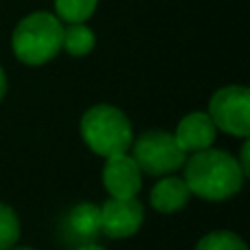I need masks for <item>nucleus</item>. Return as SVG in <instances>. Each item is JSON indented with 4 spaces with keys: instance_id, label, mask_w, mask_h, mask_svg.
Returning a JSON list of instances; mask_svg holds the SVG:
<instances>
[{
    "instance_id": "obj_1",
    "label": "nucleus",
    "mask_w": 250,
    "mask_h": 250,
    "mask_svg": "<svg viewBox=\"0 0 250 250\" xmlns=\"http://www.w3.org/2000/svg\"><path fill=\"white\" fill-rule=\"evenodd\" d=\"M182 169H185L182 180L187 182L191 195H198L207 202L230 200L242 191L244 180H246L237 158L215 147L191 154V158L185 160Z\"/></svg>"
},
{
    "instance_id": "obj_2",
    "label": "nucleus",
    "mask_w": 250,
    "mask_h": 250,
    "mask_svg": "<svg viewBox=\"0 0 250 250\" xmlns=\"http://www.w3.org/2000/svg\"><path fill=\"white\" fill-rule=\"evenodd\" d=\"M79 132L88 149L101 158L127 154L134 143V129L127 114L110 104L88 108L79 123Z\"/></svg>"
},
{
    "instance_id": "obj_3",
    "label": "nucleus",
    "mask_w": 250,
    "mask_h": 250,
    "mask_svg": "<svg viewBox=\"0 0 250 250\" xmlns=\"http://www.w3.org/2000/svg\"><path fill=\"white\" fill-rule=\"evenodd\" d=\"M64 22L48 11L29 13L18 22L11 38L16 57L26 66H42L62 51Z\"/></svg>"
},
{
    "instance_id": "obj_4",
    "label": "nucleus",
    "mask_w": 250,
    "mask_h": 250,
    "mask_svg": "<svg viewBox=\"0 0 250 250\" xmlns=\"http://www.w3.org/2000/svg\"><path fill=\"white\" fill-rule=\"evenodd\" d=\"M132 158L136 160L138 169L147 176H169L182 169L187 154L178 147L173 134L163 129H151L138 136L132 143Z\"/></svg>"
},
{
    "instance_id": "obj_5",
    "label": "nucleus",
    "mask_w": 250,
    "mask_h": 250,
    "mask_svg": "<svg viewBox=\"0 0 250 250\" xmlns=\"http://www.w3.org/2000/svg\"><path fill=\"white\" fill-rule=\"evenodd\" d=\"M208 117L217 129L230 136H250V90L246 86H224L208 101Z\"/></svg>"
},
{
    "instance_id": "obj_6",
    "label": "nucleus",
    "mask_w": 250,
    "mask_h": 250,
    "mask_svg": "<svg viewBox=\"0 0 250 250\" xmlns=\"http://www.w3.org/2000/svg\"><path fill=\"white\" fill-rule=\"evenodd\" d=\"M101 233L110 239H127L141 230L145 208L136 198H110L99 207Z\"/></svg>"
},
{
    "instance_id": "obj_7",
    "label": "nucleus",
    "mask_w": 250,
    "mask_h": 250,
    "mask_svg": "<svg viewBox=\"0 0 250 250\" xmlns=\"http://www.w3.org/2000/svg\"><path fill=\"white\" fill-rule=\"evenodd\" d=\"M101 180L110 198H136L143 187V171L129 154H119L105 158Z\"/></svg>"
},
{
    "instance_id": "obj_8",
    "label": "nucleus",
    "mask_w": 250,
    "mask_h": 250,
    "mask_svg": "<svg viewBox=\"0 0 250 250\" xmlns=\"http://www.w3.org/2000/svg\"><path fill=\"white\" fill-rule=\"evenodd\" d=\"M215 136L217 127L207 112H189L185 119H180L176 132H173L178 147L185 154H195V151L213 147Z\"/></svg>"
},
{
    "instance_id": "obj_9",
    "label": "nucleus",
    "mask_w": 250,
    "mask_h": 250,
    "mask_svg": "<svg viewBox=\"0 0 250 250\" xmlns=\"http://www.w3.org/2000/svg\"><path fill=\"white\" fill-rule=\"evenodd\" d=\"M191 200V191L187 182L178 176H163L149 191V204L154 211L171 215L185 208Z\"/></svg>"
},
{
    "instance_id": "obj_10",
    "label": "nucleus",
    "mask_w": 250,
    "mask_h": 250,
    "mask_svg": "<svg viewBox=\"0 0 250 250\" xmlns=\"http://www.w3.org/2000/svg\"><path fill=\"white\" fill-rule=\"evenodd\" d=\"M64 230L79 246L82 244H92L97 235L101 233L99 207L90 202H82L77 207H73L64 217Z\"/></svg>"
},
{
    "instance_id": "obj_11",
    "label": "nucleus",
    "mask_w": 250,
    "mask_h": 250,
    "mask_svg": "<svg viewBox=\"0 0 250 250\" xmlns=\"http://www.w3.org/2000/svg\"><path fill=\"white\" fill-rule=\"evenodd\" d=\"M62 48H64L68 55H75V57L88 55V53L95 48V33H92V29H88L83 22L64 26Z\"/></svg>"
},
{
    "instance_id": "obj_12",
    "label": "nucleus",
    "mask_w": 250,
    "mask_h": 250,
    "mask_svg": "<svg viewBox=\"0 0 250 250\" xmlns=\"http://www.w3.org/2000/svg\"><path fill=\"white\" fill-rule=\"evenodd\" d=\"M99 0H55V16L66 24L86 22L95 13Z\"/></svg>"
},
{
    "instance_id": "obj_13",
    "label": "nucleus",
    "mask_w": 250,
    "mask_h": 250,
    "mask_svg": "<svg viewBox=\"0 0 250 250\" xmlns=\"http://www.w3.org/2000/svg\"><path fill=\"white\" fill-rule=\"evenodd\" d=\"M195 250H248V246L233 230H211L195 244Z\"/></svg>"
},
{
    "instance_id": "obj_14",
    "label": "nucleus",
    "mask_w": 250,
    "mask_h": 250,
    "mask_svg": "<svg viewBox=\"0 0 250 250\" xmlns=\"http://www.w3.org/2000/svg\"><path fill=\"white\" fill-rule=\"evenodd\" d=\"M20 217L9 204L0 202V250H9L20 239Z\"/></svg>"
},
{
    "instance_id": "obj_15",
    "label": "nucleus",
    "mask_w": 250,
    "mask_h": 250,
    "mask_svg": "<svg viewBox=\"0 0 250 250\" xmlns=\"http://www.w3.org/2000/svg\"><path fill=\"white\" fill-rule=\"evenodd\" d=\"M239 167H242V171H244V176H250V141L246 138L244 141V145H242V154H239Z\"/></svg>"
},
{
    "instance_id": "obj_16",
    "label": "nucleus",
    "mask_w": 250,
    "mask_h": 250,
    "mask_svg": "<svg viewBox=\"0 0 250 250\" xmlns=\"http://www.w3.org/2000/svg\"><path fill=\"white\" fill-rule=\"evenodd\" d=\"M4 95H7V75H4L2 66H0V101L4 99Z\"/></svg>"
},
{
    "instance_id": "obj_17",
    "label": "nucleus",
    "mask_w": 250,
    "mask_h": 250,
    "mask_svg": "<svg viewBox=\"0 0 250 250\" xmlns=\"http://www.w3.org/2000/svg\"><path fill=\"white\" fill-rule=\"evenodd\" d=\"M75 250H105L104 246H99V244H95V242H92V244H82V246H79V248H75Z\"/></svg>"
},
{
    "instance_id": "obj_18",
    "label": "nucleus",
    "mask_w": 250,
    "mask_h": 250,
    "mask_svg": "<svg viewBox=\"0 0 250 250\" xmlns=\"http://www.w3.org/2000/svg\"><path fill=\"white\" fill-rule=\"evenodd\" d=\"M9 250H35V248H29V246H13V248H9Z\"/></svg>"
}]
</instances>
